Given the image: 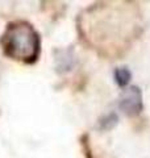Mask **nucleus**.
Listing matches in <instances>:
<instances>
[{
	"label": "nucleus",
	"instance_id": "1",
	"mask_svg": "<svg viewBox=\"0 0 150 158\" xmlns=\"http://www.w3.org/2000/svg\"><path fill=\"white\" fill-rule=\"evenodd\" d=\"M3 46L7 56L24 62H33L38 56V34L29 24H12L4 34Z\"/></svg>",
	"mask_w": 150,
	"mask_h": 158
},
{
	"label": "nucleus",
	"instance_id": "3",
	"mask_svg": "<svg viewBox=\"0 0 150 158\" xmlns=\"http://www.w3.org/2000/svg\"><path fill=\"white\" fill-rule=\"evenodd\" d=\"M131 71L128 70L127 67H120L115 71V79H116L117 85L120 87H125L131 81Z\"/></svg>",
	"mask_w": 150,
	"mask_h": 158
},
{
	"label": "nucleus",
	"instance_id": "2",
	"mask_svg": "<svg viewBox=\"0 0 150 158\" xmlns=\"http://www.w3.org/2000/svg\"><path fill=\"white\" fill-rule=\"evenodd\" d=\"M120 108L129 116L138 115L142 110V95L137 87H131L120 98Z\"/></svg>",
	"mask_w": 150,
	"mask_h": 158
}]
</instances>
